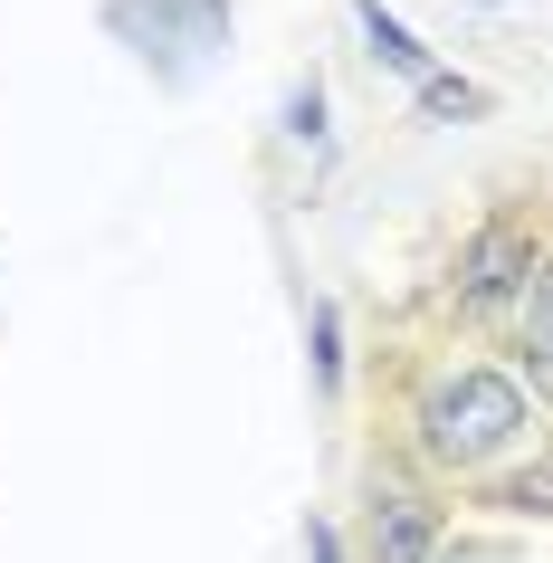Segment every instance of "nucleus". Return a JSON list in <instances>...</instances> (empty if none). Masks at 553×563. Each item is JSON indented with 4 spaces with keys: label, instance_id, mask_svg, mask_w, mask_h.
<instances>
[{
    "label": "nucleus",
    "instance_id": "nucleus-1",
    "mask_svg": "<svg viewBox=\"0 0 553 563\" xmlns=\"http://www.w3.org/2000/svg\"><path fill=\"white\" fill-rule=\"evenodd\" d=\"M524 430H534V401L506 363H477V354H449V363H420V383L401 401V449L420 459L430 477H477L496 459H516Z\"/></svg>",
    "mask_w": 553,
    "mask_h": 563
},
{
    "label": "nucleus",
    "instance_id": "nucleus-2",
    "mask_svg": "<svg viewBox=\"0 0 553 563\" xmlns=\"http://www.w3.org/2000/svg\"><path fill=\"white\" fill-rule=\"evenodd\" d=\"M534 267H544L534 220H524V210H487V220L458 239L449 277H439V316H458V325H496V316H516V297L534 287Z\"/></svg>",
    "mask_w": 553,
    "mask_h": 563
},
{
    "label": "nucleus",
    "instance_id": "nucleus-3",
    "mask_svg": "<svg viewBox=\"0 0 553 563\" xmlns=\"http://www.w3.org/2000/svg\"><path fill=\"white\" fill-rule=\"evenodd\" d=\"M449 544V506L439 487L401 468H373L363 477V506H353V563H439Z\"/></svg>",
    "mask_w": 553,
    "mask_h": 563
},
{
    "label": "nucleus",
    "instance_id": "nucleus-4",
    "mask_svg": "<svg viewBox=\"0 0 553 563\" xmlns=\"http://www.w3.org/2000/svg\"><path fill=\"white\" fill-rule=\"evenodd\" d=\"M516 373L534 383V401H553V249H544V267H534V287L516 297Z\"/></svg>",
    "mask_w": 553,
    "mask_h": 563
},
{
    "label": "nucleus",
    "instance_id": "nucleus-5",
    "mask_svg": "<svg viewBox=\"0 0 553 563\" xmlns=\"http://www.w3.org/2000/svg\"><path fill=\"white\" fill-rule=\"evenodd\" d=\"M115 10H153V30H144V58H153V38H181L191 58L230 38V0H115Z\"/></svg>",
    "mask_w": 553,
    "mask_h": 563
},
{
    "label": "nucleus",
    "instance_id": "nucleus-6",
    "mask_svg": "<svg viewBox=\"0 0 553 563\" xmlns=\"http://www.w3.org/2000/svg\"><path fill=\"white\" fill-rule=\"evenodd\" d=\"M353 30H363V48H373V67H391V77H410V87L430 77V48H420V38H410L401 20H391L381 0H353Z\"/></svg>",
    "mask_w": 553,
    "mask_h": 563
},
{
    "label": "nucleus",
    "instance_id": "nucleus-7",
    "mask_svg": "<svg viewBox=\"0 0 553 563\" xmlns=\"http://www.w3.org/2000/svg\"><path fill=\"white\" fill-rule=\"evenodd\" d=\"M487 506H496V516H544V526H553V449H544V459H524V468H506L487 487Z\"/></svg>",
    "mask_w": 553,
    "mask_h": 563
},
{
    "label": "nucleus",
    "instance_id": "nucleus-8",
    "mask_svg": "<svg viewBox=\"0 0 553 563\" xmlns=\"http://www.w3.org/2000/svg\"><path fill=\"white\" fill-rule=\"evenodd\" d=\"M410 96H420V115H430V124H467V115H487V87H477V77H449V67H430Z\"/></svg>",
    "mask_w": 553,
    "mask_h": 563
},
{
    "label": "nucleus",
    "instance_id": "nucleus-9",
    "mask_svg": "<svg viewBox=\"0 0 553 563\" xmlns=\"http://www.w3.org/2000/svg\"><path fill=\"white\" fill-rule=\"evenodd\" d=\"M306 325H316V383H324V391H344V316H334V297L306 306Z\"/></svg>",
    "mask_w": 553,
    "mask_h": 563
},
{
    "label": "nucleus",
    "instance_id": "nucleus-10",
    "mask_svg": "<svg viewBox=\"0 0 553 563\" xmlns=\"http://www.w3.org/2000/svg\"><path fill=\"white\" fill-rule=\"evenodd\" d=\"M316 115H324V87H316V77H306V87L287 96V134H296V144H316V134H324Z\"/></svg>",
    "mask_w": 553,
    "mask_h": 563
},
{
    "label": "nucleus",
    "instance_id": "nucleus-11",
    "mask_svg": "<svg viewBox=\"0 0 553 563\" xmlns=\"http://www.w3.org/2000/svg\"><path fill=\"white\" fill-rule=\"evenodd\" d=\"M306 554H316V563H353V554H344V534L324 526V516H316V526H306Z\"/></svg>",
    "mask_w": 553,
    "mask_h": 563
}]
</instances>
